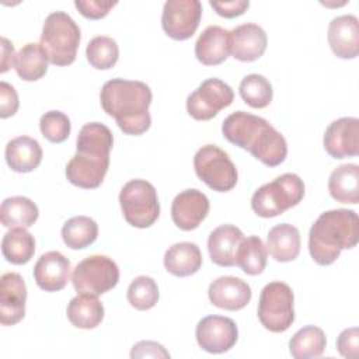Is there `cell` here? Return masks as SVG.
I'll use <instances>...</instances> for the list:
<instances>
[{
    "label": "cell",
    "mask_w": 359,
    "mask_h": 359,
    "mask_svg": "<svg viewBox=\"0 0 359 359\" xmlns=\"http://www.w3.org/2000/svg\"><path fill=\"white\" fill-rule=\"evenodd\" d=\"M150 87L139 80L112 79L100 93L102 109L116 121L126 135H142L151 125L149 107L151 104Z\"/></svg>",
    "instance_id": "2"
},
{
    "label": "cell",
    "mask_w": 359,
    "mask_h": 359,
    "mask_svg": "<svg viewBox=\"0 0 359 359\" xmlns=\"http://www.w3.org/2000/svg\"><path fill=\"white\" fill-rule=\"evenodd\" d=\"M164 266L174 276H189L202 266V254L195 243L182 241L172 244L164 254Z\"/></svg>",
    "instance_id": "26"
},
{
    "label": "cell",
    "mask_w": 359,
    "mask_h": 359,
    "mask_svg": "<svg viewBox=\"0 0 359 359\" xmlns=\"http://www.w3.org/2000/svg\"><path fill=\"white\" fill-rule=\"evenodd\" d=\"M337 348L341 356L346 359H356L359 352V330L358 327H351L344 330L338 339H337Z\"/></svg>",
    "instance_id": "40"
},
{
    "label": "cell",
    "mask_w": 359,
    "mask_h": 359,
    "mask_svg": "<svg viewBox=\"0 0 359 359\" xmlns=\"http://www.w3.org/2000/svg\"><path fill=\"white\" fill-rule=\"evenodd\" d=\"M196 175L213 191L227 192L237 184V168L229 154L216 144L202 146L194 156Z\"/></svg>",
    "instance_id": "9"
},
{
    "label": "cell",
    "mask_w": 359,
    "mask_h": 359,
    "mask_svg": "<svg viewBox=\"0 0 359 359\" xmlns=\"http://www.w3.org/2000/svg\"><path fill=\"white\" fill-rule=\"evenodd\" d=\"M266 32L254 22L237 25L230 31V53L240 62H254L266 49Z\"/></svg>",
    "instance_id": "16"
},
{
    "label": "cell",
    "mask_w": 359,
    "mask_h": 359,
    "mask_svg": "<svg viewBox=\"0 0 359 359\" xmlns=\"http://www.w3.org/2000/svg\"><path fill=\"white\" fill-rule=\"evenodd\" d=\"M130 358H170V353L161 344L154 341H140L132 348Z\"/></svg>",
    "instance_id": "43"
},
{
    "label": "cell",
    "mask_w": 359,
    "mask_h": 359,
    "mask_svg": "<svg viewBox=\"0 0 359 359\" xmlns=\"http://www.w3.org/2000/svg\"><path fill=\"white\" fill-rule=\"evenodd\" d=\"M119 203L125 220L137 229L150 227L160 216L157 191L146 180H130L119 192Z\"/></svg>",
    "instance_id": "6"
},
{
    "label": "cell",
    "mask_w": 359,
    "mask_h": 359,
    "mask_svg": "<svg viewBox=\"0 0 359 359\" xmlns=\"http://www.w3.org/2000/svg\"><path fill=\"white\" fill-rule=\"evenodd\" d=\"M222 133L230 143L250 151L268 167H276L286 158V139L261 116L236 111L223 121Z\"/></svg>",
    "instance_id": "1"
},
{
    "label": "cell",
    "mask_w": 359,
    "mask_h": 359,
    "mask_svg": "<svg viewBox=\"0 0 359 359\" xmlns=\"http://www.w3.org/2000/svg\"><path fill=\"white\" fill-rule=\"evenodd\" d=\"M70 261L59 251L42 254L34 266V279L45 292L62 290L70 278Z\"/></svg>",
    "instance_id": "17"
},
{
    "label": "cell",
    "mask_w": 359,
    "mask_h": 359,
    "mask_svg": "<svg viewBox=\"0 0 359 359\" xmlns=\"http://www.w3.org/2000/svg\"><path fill=\"white\" fill-rule=\"evenodd\" d=\"M86 56L88 63L98 70H107L115 66L119 57V48L115 39L100 35L94 36L86 49Z\"/></svg>",
    "instance_id": "36"
},
{
    "label": "cell",
    "mask_w": 359,
    "mask_h": 359,
    "mask_svg": "<svg viewBox=\"0 0 359 359\" xmlns=\"http://www.w3.org/2000/svg\"><path fill=\"white\" fill-rule=\"evenodd\" d=\"M359 240V219L355 210L332 209L321 213L309 233V251L318 265H331L341 251L353 248Z\"/></svg>",
    "instance_id": "3"
},
{
    "label": "cell",
    "mask_w": 359,
    "mask_h": 359,
    "mask_svg": "<svg viewBox=\"0 0 359 359\" xmlns=\"http://www.w3.org/2000/svg\"><path fill=\"white\" fill-rule=\"evenodd\" d=\"M265 247L275 261L290 262L300 252V233L293 224H276L268 231Z\"/></svg>",
    "instance_id": "24"
},
{
    "label": "cell",
    "mask_w": 359,
    "mask_h": 359,
    "mask_svg": "<svg viewBox=\"0 0 359 359\" xmlns=\"http://www.w3.org/2000/svg\"><path fill=\"white\" fill-rule=\"evenodd\" d=\"M6 161L15 172H31L42 160V149L38 140L29 136L11 139L6 146Z\"/></svg>",
    "instance_id": "23"
},
{
    "label": "cell",
    "mask_w": 359,
    "mask_h": 359,
    "mask_svg": "<svg viewBox=\"0 0 359 359\" xmlns=\"http://www.w3.org/2000/svg\"><path fill=\"white\" fill-rule=\"evenodd\" d=\"M69 321L83 330H91L100 325L104 318V306L97 296L77 294L73 297L66 310Z\"/></svg>",
    "instance_id": "28"
},
{
    "label": "cell",
    "mask_w": 359,
    "mask_h": 359,
    "mask_svg": "<svg viewBox=\"0 0 359 359\" xmlns=\"http://www.w3.org/2000/svg\"><path fill=\"white\" fill-rule=\"evenodd\" d=\"M330 195L341 203L359 202V165L349 163L337 167L328 178Z\"/></svg>",
    "instance_id": "27"
},
{
    "label": "cell",
    "mask_w": 359,
    "mask_h": 359,
    "mask_svg": "<svg viewBox=\"0 0 359 359\" xmlns=\"http://www.w3.org/2000/svg\"><path fill=\"white\" fill-rule=\"evenodd\" d=\"M18 95L14 87L6 81L0 83V118L13 116L18 109Z\"/></svg>",
    "instance_id": "41"
},
{
    "label": "cell",
    "mask_w": 359,
    "mask_h": 359,
    "mask_svg": "<svg viewBox=\"0 0 359 359\" xmlns=\"http://www.w3.org/2000/svg\"><path fill=\"white\" fill-rule=\"evenodd\" d=\"M210 7L224 18H233L241 15L250 6L248 0H233V1H209Z\"/></svg>",
    "instance_id": "42"
},
{
    "label": "cell",
    "mask_w": 359,
    "mask_h": 359,
    "mask_svg": "<svg viewBox=\"0 0 359 359\" xmlns=\"http://www.w3.org/2000/svg\"><path fill=\"white\" fill-rule=\"evenodd\" d=\"M76 8L81 15L90 20L104 18L111 8L116 6V1H101V0H76Z\"/></svg>",
    "instance_id": "39"
},
{
    "label": "cell",
    "mask_w": 359,
    "mask_h": 359,
    "mask_svg": "<svg viewBox=\"0 0 359 359\" xmlns=\"http://www.w3.org/2000/svg\"><path fill=\"white\" fill-rule=\"evenodd\" d=\"M80 38L74 20L65 11H53L43 22L39 43L52 65L69 66L76 59Z\"/></svg>",
    "instance_id": "4"
},
{
    "label": "cell",
    "mask_w": 359,
    "mask_h": 359,
    "mask_svg": "<svg viewBox=\"0 0 359 359\" xmlns=\"http://www.w3.org/2000/svg\"><path fill=\"white\" fill-rule=\"evenodd\" d=\"M243 240V231L233 224L216 227L208 238V251L212 262L219 266H234Z\"/></svg>",
    "instance_id": "21"
},
{
    "label": "cell",
    "mask_w": 359,
    "mask_h": 359,
    "mask_svg": "<svg viewBox=\"0 0 359 359\" xmlns=\"http://www.w3.org/2000/svg\"><path fill=\"white\" fill-rule=\"evenodd\" d=\"M126 297L136 310H150L158 300V286L153 278L140 275L130 282Z\"/></svg>",
    "instance_id": "37"
},
{
    "label": "cell",
    "mask_w": 359,
    "mask_h": 359,
    "mask_svg": "<svg viewBox=\"0 0 359 359\" xmlns=\"http://www.w3.org/2000/svg\"><path fill=\"white\" fill-rule=\"evenodd\" d=\"M119 280V268L107 255H90L80 261L72 273L79 294L100 296L114 289Z\"/></svg>",
    "instance_id": "8"
},
{
    "label": "cell",
    "mask_w": 359,
    "mask_h": 359,
    "mask_svg": "<svg viewBox=\"0 0 359 359\" xmlns=\"http://www.w3.org/2000/svg\"><path fill=\"white\" fill-rule=\"evenodd\" d=\"M303 196V180L297 174L286 172L259 187L251 198V208L261 217H275L296 206Z\"/></svg>",
    "instance_id": "5"
},
{
    "label": "cell",
    "mask_w": 359,
    "mask_h": 359,
    "mask_svg": "<svg viewBox=\"0 0 359 359\" xmlns=\"http://www.w3.org/2000/svg\"><path fill=\"white\" fill-rule=\"evenodd\" d=\"M15 50L14 45L7 39L1 38V57H0V73H6L10 67H14L15 65Z\"/></svg>",
    "instance_id": "44"
},
{
    "label": "cell",
    "mask_w": 359,
    "mask_h": 359,
    "mask_svg": "<svg viewBox=\"0 0 359 359\" xmlns=\"http://www.w3.org/2000/svg\"><path fill=\"white\" fill-rule=\"evenodd\" d=\"M114 146L112 132L108 126L100 122H90L86 123L77 136L76 140V153L90 156V157H100V158H109L111 149Z\"/></svg>",
    "instance_id": "25"
},
{
    "label": "cell",
    "mask_w": 359,
    "mask_h": 359,
    "mask_svg": "<svg viewBox=\"0 0 359 359\" xmlns=\"http://www.w3.org/2000/svg\"><path fill=\"white\" fill-rule=\"evenodd\" d=\"M109 167V158L90 157L76 153L66 165V178L70 184L84 188L94 189L101 185Z\"/></svg>",
    "instance_id": "20"
},
{
    "label": "cell",
    "mask_w": 359,
    "mask_h": 359,
    "mask_svg": "<svg viewBox=\"0 0 359 359\" xmlns=\"http://www.w3.org/2000/svg\"><path fill=\"white\" fill-rule=\"evenodd\" d=\"M208 296L213 306L236 311L244 309L250 303L251 287L240 278L220 276L209 285Z\"/></svg>",
    "instance_id": "18"
},
{
    "label": "cell",
    "mask_w": 359,
    "mask_h": 359,
    "mask_svg": "<svg viewBox=\"0 0 359 359\" xmlns=\"http://www.w3.org/2000/svg\"><path fill=\"white\" fill-rule=\"evenodd\" d=\"M1 252L14 265L27 264L35 252L34 236L25 227H13L3 236Z\"/></svg>",
    "instance_id": "31"
},
{
    "label": "cell",
    "mask_w": 359,
    "mask_h": 359,
    "mask_svg": "<svg viewBox=\"0 0 359 359\" xmlns=\"http://www.w3.org/2000/svg\"><path fill=\"white\" fill-rule=\"evenodd\" d=\"M234 100V93L229 84L220 79H206L187 98V111L196 121H209L220 109L229 107Z\"/></svg>",
    "instance_id": "10"
},
{
    "label": "cell",
    "mask_w": 359,
    "mask_h": 359,
    "mask_svg": "<svg viewBox=\"0 0 359 359\" xmlns=\"http://www.w3.org/2000/svg\"><path fill=\"white\" fill-rule=\"evenodd\" d=\"M48 56L41 43L28 42L17 53L14 69L20 79L25 81H36L48 72Z\"/></svg>",
    "instance_id": "30"
},
{
    "label": "cell",
    "mask_w": 359,
    "mask_h": 359,
    "mask_svg": "<svg viewBox=\"0 0 359 359\" xmlns=\"http://www.w3.org/2000/svg\"><path fill=\"white\" fill-rule=\"evenodd\" d=\"M324 149L334 158L355 157L359 153V119L344 116L332 121L324 133Z\"/></svg>",
    "instance_id": "13"
},
{
    "label": "cell",
    "mask_w": 359,
    "mask_h": 359,
    "mask_svg": "<svg viewBox=\"0 0 359 359\" xmlns=\"http://www.w3.org/2000/svg\"><path fill=\"white\" fill-rule=\"evenodd\" d=\"M201 17L202 4L199 0H167L163 7L161 25L170 38L185 41L198 29Z\"/></svg>",
    "instance_id": "11"
},
{
    "label": "cell",
    "mask_w": 359,
    "mask_h": 359,
    "mask_svg": "<svg viewBox=\"0 0 359 359\" xmlns=\"http://www.w3.org/2000/svg\"><path fill=\"white\" fill-rule=\"evenodd\" d=\"M328 43L335 56L353 59L359 53V21L352 14L338 15L328 25Z\"/></svg>",
    "instance_id": "19"
},
{
    "label": "cell",
    "mask_w": 359,
    "mask_h": 359,
    "mask_svg": "<svg viewBox=\"0 0 359 359\" xmlns=\"http://www.w3.org/2000/svg\"><path fill=\"white\" fill-rule=\"evenodd\" d=\"M327 345L325 334L316 325L300 328L289 341V352L294 359L318 358Z\"/></svg>",
    "instance_id": "32"
},
{
    "label": "cell",
    "mask_w": 359,
    "mask_h": 359,
    "mask_svg": "<svg viewBox=\"0 0 359 359\" xmlns=\"http://www.w3.org/2000/svg\"><path fill=\"white\" fill-rule=\"evenodd\" d=\"M209 206V199L202 191L195 188L185 189L172 201L171 219L178 229L191 231L205 220Z\"/></svg>",
    "instance_id": "14"
},
{
    "label": "cell",
    "mask_w": 359,
    "mask_h": 359,
    "mask_svg": "<svg viewBox=\"0 0 359 359\" xmlns=\"http://www.w3.org/2000/svg\"><path fill=\"white\" fill-rule=\"evenodd\" d=\"M27 286L17 272H7L0 279V323L14 325L25 316Z\"/></svg>",
    "instance_id": "15"
},
{
    "label": "cell",
    "mask_w": 359,
    "mask_h": 359,
    "mask_svg": "<svg viewBox=\"0 0 359 359\" xmlns=\"http://www.w3.org/2000/svg\"><path fill=\"white\" fill-rule=\"evenodd\" d=\"M230 53V31L219 25L206 27L195 43V56L205 66L223 63Z\"/></svg>",
    "instance_id": "22"
},
{
    "label": "cell",
    "mask_w": 359,
    "mask_h": 359,
    "mask_svg": "<svg viewBox=\"0 0 359 359\" xmlns=\"http://www.w3.org/2000/svg\"><path fill=\"white\" fill-rule=\"evenodd\" d=\"M198 345L209 353H224L230 351L238 338L236 323L223 316L203 317L195 330Z\"/></svg>",
    "instance_id": "12"
},
{
    "label": "cell",
    "mask_w": 359,
    "mask_h": 359,
    "mask_svg": "<svg viewBox=\"0 0 359 359\" xmlns=\"http://www.w3.org/2000/svg\"><path fill=\"white\" fill-rule=\"evenodd\" d=\"M98 237V224L88 216L70 217L62 227L63 243L72 250H81Z\"/></svg>",
    "instance_id": "33"
},
{
    "label": "cell",
    "mask_w": 359,
    "mask_h": 359,
    "mask_svg": "<svg viewBox=\"0 0 359 359\" xmlns=\"http://www.w3.org/2000/svg\"><path fill=\"white\" fill-rule=\"evenodd\" d=\"M243 101L252 108H265L271 104L273 90L269 80L258 73L245 76L238 87Z\"/></svg>",
    "instance_id": "35"
},
{
    "label": "cell",
    "mask_w": 359,
    "mask_h": 359,
    "mask_svg": "<svg viewBox=\"0 0 359 359\" xmlns=\"http://www.w3.org/2000/svg\"><path fill=\"white\" fill-rule=\"evenodd\" d=\"M39 216L38 206L25 196L6 198L0 208V220L4 227H31Z\"/></svg>",
    "instance_id": "29"
},
{
    "label": "cell",
    "mask_w": 359,
    "mask_h": 359,
    "mask_svg": "<svg viewBox=\"0 0 359 359\" xmlns=\"http://www.w3.org/2000/svg\"><path fill=\"white\" fill-rule=\"evenodd\" d=\"M266 247L258 236L244 237L236 257V265L247 275H259L266 266Z\"/></svg>",
    "instance_id": "34"
},
{
    "label": "cell",
    "mask_w": 359,
    "mask_h": 359,
    "mask_svg": "<svg viewBox=\"0 0 359 359\" xmlns=\"http://www.w3.org/2000/svg\"><path fill=\"white\" fill-rule=\"evenodd\" d=\"M39 129L50 143H62L70 135V119L60 111H48L39 119Z\"/></svg>",
    "instance_id": "38"
},
{
    "label": "cell",
    "mask_w": 359,
    "mask_h": 359,
    "mask_svg": "<svg viewBox=\"0 0 359 359\" xmlns=\"http://www.w3.org/2000/svg\"><path fill=\"white\" fill-rule=\"evenodd\" d=\"M293 290L285 282H271L259 294L257 314L259 323L271 332H285L294 321Z\"/></svg>",
    "instance_id": "7"
}]
</instances>
